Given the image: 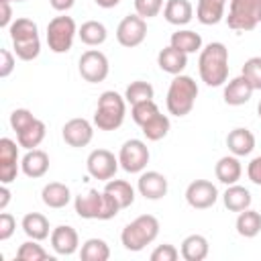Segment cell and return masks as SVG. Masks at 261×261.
<instances>
[{"label":"cell","mask_w":261,"mask_h":261,"mask_svg":"<svg viewBox=\"0 0 261 261\" xmlns=\"http://www.w3.org/2000/svg\"><path fill=\"white\" fill-rule=\"evenodd\" d=\"M198 71L206 86L218 88L228 80V49L220 41L208 43L198 57Z\"/></svg>","instance_id":"obj_1"},{"label":"cell","mask_w":261,"mask_h":261,"mask_svg":"<svg viewBox=\"0 0 261 261\" xmlns=\"http://www.w3.org/2000/svg\"><path fill=\"white\" fill-rule=\"evenodd\" d=\"M73 208L75 214L84 220H110L120 212L118 202L104 190H88L86 194L75 196Z\"/></svg>","instance_id":"obj_2"},{"label":"cell","mask_w":261,"mask_h":261,"mask_svg":"<svg viewBox=\"0 0 261 261\" xmlns=\"http://www.w3.org/2000/svg\"><path fill=\"white\" fill-rule=\"evenodd\" d=\"M8 35L14 47V55L22 61H33L41 53V39H39V27L31 18H16L8 27Z\"/></svg>","instance_id":"obj_3"},{"label":"cell","mask_w":261,"mask_h":261,"mask_svg":"<svg viewBox=\"0 0 261 261\" xmlns=\"http://www.w3.org/2000/svg\"><path fill=\"white\" fill-rule=\"evenodd\" d=\"M196 98H198V84L194 82V77L177 73V75H173V80L169 82V88H167V98H165L167 112L181 118L192 112Z\"/></svg>","instance_id":"obj_4"},{"label":"cell","mask_w":261,"mask_h":261,"mask_svg":"<svg viewBox=\"0 0 261 261\" xmlns=\"http://www.w3.org/2000/svg\"><path fill=\"white\" fill-rule=\"evenodd\" d=\"M159 234V220L153 214H141L128 222L120 232V243L126 251L139 253L151 245Z\"/></svg>","instance_id":"obj_5"},{"label":"cell","mask_w":261,"mask_h":261,"mask_svg":"<svg viewBox=\"0 0 261 261\" xmlns=\"http://www.w3.org/2000/svg\"><path fill=\"white\" fill-rule=\"evenodd\" d=\"M126 100L114 90H106L98 98V106L94 112V124L100 130H116L124 122Z\"/></svg>","instance_id":"obj_6"},{"label":"cell","mask_w":261,"mask_h":261,"mask_svg":"<svg viewBox=\"0 0 261 261\" xmlns=\"http://www.w3.org/2000/svg\"><path fill=\"white\" fill-rule=\"evenodd\" d=\"M261 22V0H230L226 24L232 31H253Z\"/></svg>","instance_id":"obj_7"},{"label":"cell","mask_w":261,"mask_h":261,"mask_svg":"<svg viewBox=\"0 0 261 261\" xmlns=\"http://www.w3.org/2000/svg\"><path fill=\"white\" fill-rule=\"evenodd\" d=\"M75 35H77V27L71 16L59 14L55 18H51L47 24V45L53 53H59V55L67 53L73 45Z\"/></svg>","instance_id":"obj_8"},{"label":"cell","mask_w":261,"mask_h":261,"mask_svg":"<svg viewBox=\"0 0 261 261\" xmlns=\"http://www.w3.org/2000/svg\"><path fill=\"white\" fill-rule=\"evenodd\" d=\"M149 147L141 139H128L118 151V163L126 173H141L149 163Z\"/></svg>","instance_id":"obj_9"},{"label":"cell","mask_w":261,"mask_h":261,"mask_svg":"<svg viewBox=\"0 0 261 261\" xmlns=\"http://www.w3.org/2000/svg\"><path fill=\"white\" fill-rule=\"evenodd\" d=\"M77 69H80V75L90 82V84H100L108 77V71H110V63H108V57L98 51V49H88L82 53L80 61H77Z\"/></svg>","instance_id":"obj_10"},{"label":"cell","mask_w":261,"mask_h":261,"mask_svg":"<svg viewBox=\"0 0 261 261\" xmlns=\"http://www.w3.org/2000/svg\"><path fill=\"white\" fill-rule=\"evenodd\" d=\"M145 37H147V20L137 12L124 16L116 27V41L126 49L139 47L145 41Z\"/></svg>","instance_id":"obj_11"},{"label":"cell","mask_w":261,"mask_h":261,"mask_svg":"<svg viewBox=\"0 0 261 261\" xmlns=\"http://www.w3.org/2000/svg\"><path fill=\"white\" fill-rule=\"evenodd\" d=\"M118 167H120L118 157H114V153L108 151V149H94V151L88 155V159H86V169H88V173H90L94 179H100V181L112 179Z\"/></svg>","instance_id":"obj_12"},{"label":"cell","mask_w":261,"mask_h":261,"mask_svg":"<svg viewBox=\"0 0 261 261\" xmlns=\"http://www.w3.org/2000/svg\"><path fill=\"white\" fill-rule=\"evenodd\" d=\"M18 141H12L8 137L0 139V181L2 184H12L20 171L18 163Z\"/></svg>","instance_id":"obj_13"},{"label":"cell","mask_w":261,"mask_h":261,"mask_svg":"<svg viewBox=\"0 0 261 261\" xmlns=\"http://www.w3.org/2000/svg\"><path fill=\"white\" fill-rule=\"evenodd\" d=\"M216 200H218V190L208 179H194L186 188V202L196 210L212 208L216 204Z\"/></svg>","instance_id":"obj_14"},{"label":"cell","mask_w":261,"mask_h":261,"mask_svg":"<svg viewBox=\"0 0 261 261\" xmlns=\"http://www.w3.org/2000/svg\"><path fill=\"white\" fill-rule=\"evenodd\" d=\"M61 137H63V141H65L69 147L80 149V147L90 145V141H92V137H94V126H92V122L86 120V118H71V120H67V122L63 124Z\"/></svg>","instance_id":"obj_15"},{"label":"cell","mask_w":261,"mask_h":261,"mask_svg":"<svg viewBox=\"0 0 261 261\" xmlns=\"http://www.w3.org/2000/svg\"><path fill=\"white\" fill-rule=\"evenodd\" d=\"M167 177L159 171H141L137 190L145 200H161L167 194Z\"/></svg>","instance_id":"obj_16"},{"label":"cell","mask_w":261,"mask_h":261,"mask_svg":"<svg viewBox=\"0 0 261 261\" xmlns=\"http://www.w3.org/2000/svg\"><path fill=\"white\" fill-rule=\"evenodd\" d=\"M51 239V247L57 255H73L77 249H80V237H77V230L69 224H59L51 230L49 234Z\"/></svg>","instance_id":"obj_17"},{"label":"cell","mask_w":261,"mask_h":261,"mask_svg":"<svg viewBox=\"0 0 261 261\" xmlns=\"http://www.w3.org/2000/svg\"><path fill=\"white\" fill-rule=\"evenodd\" d=\"M253 92H255V90H253L251 82L241 73V75L232 77V80L224 86L222 98H224V102H226L228 106H241V104H245V102L251 100Z\"/></svg>","instance_id":"obj_18"},{"label":"cell","mask_w":261,"mask_h":261,"mask_svg":"<svg viewBox=\"0 0 261 261\" xmlns=\"http://www.w3.org/2000/svg\"><path fill=\"white\" fill-rule=\"evenodd\" d=\"M20 171L31 179L43 177L49 171V155L43 149H29L20 159Z\"/></svg>","instance_id":"obj_19"},{"label":"cell","mask_w":261,"mask_h":261,"mask_svg":"<svg viewBox=\"0 0 261 261\" xmlns=\"http://www.w3.org/2000/svg\"><path fill=\"white\" fill-rule=\"evenodd\" d=\"M226 147L232 155L237 157H245V155H251L253 149H255V135L249 130V128H232L228 135H226Z\"/></svg>","instance_id":"obj_20"},{"label":"cell","mask_w":261,"mask_h":261,"mask_svg":"<svg viewBox=\"0 0 261 261\" xmlns=\"http://www.w3.org/2000/svg\"><path fill=\"white\" fill-rule=\"evenodd\" d=\"M157 65H159L161 71L171 73V75H177V73H181V71L186 69V65H188V55L181 53L179 49L167 45V47H163V49L159 51V55H157Z\"/></svg>","instance_id":"obj_21"},{"label":"cell","mask_w":261,"mask_h":261,"mask_svg":"<svg viewBox=\"0 0 261 261\" xmlns=\"http://www.w3.org/2000/svg\"><path fill=\"white\" fill-rule=\"evenodd\" d=\"M214 173H216V179H218L220 184L232 186V184H237V181L241 179V175H243V165H241L239 157L230 153V155H224V157L218 159V163H216V167H214Z\"/></svg>","instance_id":"obj_22"},{"label":"cell","mask_w":261,"mask_h":261,"mask_svg":"<svg viewBox=\"0 0 261 261\" xmlns=\"http://www.w3.org/2000/svg\"><path fill=\"white\" fill-rule=\"evenodd\" d=\"M194 16V6L190 0H167L163 6V18L169 24L184 27L192 20Z\"/></svg>","instance_id":"obj_23"},{"label":"cell","mask_w":261,"mask_h":261,"mask_svg":"<svg viewBox=\"0 0 261 261\" xmlns=\"http://www.w3.org/2000/svg\"><path fill=\"white\" fill-rule=\"evenodd\" d=\"M41 200L45 206L53 208V210H59V208H65L71 200V192L65 184L61 181H49L43 190H41Z\"/></svg>","instance_id":"obj_24"},{"label":"cell","mask_w":261,"mask_h":261,"mask_svg":"<svg viewBox=\"0 0 261 261\" xmlns=\"http://www.w3.org/2000/svg\"><path fill=\"white\" fill-rule=\"evenodd\" d=\"M181 257L186 261H204L210 253V245L208 239L204 234H188L181 241V249H179Z\"/></svg>","instance_id":"obj_25"},{"label":"cell","mask_w":261,"mask_h":261,"mask_svg":"<svg viewBox=\"0 0 261 261\" xmlns=\"http://www.w3.org/2000/svg\"><path fill=\"white\" fill-rule=\"evenodd\" d=\"M228 0H198L196 18L202 24H218L224 18V8Z\"/></svg>","instance_id":"obj_26"},{"label":"cell","mask_w":261,"mask_h":261,"mask_svg":"<svg viewBox=\"0 0 261 261\" xmlns=\"http://www.w3.org/2000/svg\"><path fill=\"white\" fill-rule=\"evenodd\" d=\"M222 202H224V208H228L230 212H243L251 208L253 196L247 188L232 184V186H226V192L222 194Z\"/></svg>","instance_id":"obj_27"},{"label":"cell","mask_w":261,"mask_h":261,"mask_svg":"<svg viewBox=\"0 0 261 261\" xmlns=\"http://www.w3.org/2000/svg\"><path fill=\"white\" fill-rule=\"evenodd\" d=\"M20 226H22V232L29 239L45 241L49 237V220L41 212H29V214H24L22 220H20Z\"/></svg>","instance_id":"obj_28"},{"label":"cell","mask_w":261,"mask_h":261,"mask_svg":"<svg viewBox=\"0 0 261 261\" xmlns=\"http://www.w3.org/2000/svg\"><path fill=\"white\" fill-rule=\"evenodd\" d=\"M45 135H47L45 122H43L41 118H35L27 128H22L20 133H16V141H18V145H20L22 149L29 151V149H37V147L43 143Z\"/></svg>","instance_id":"obj_29"},{"label":"cell","mask_w":261,"mask_h":261,"mask_svg":"<svg viewBox=\"0 0 261 261\" xmlns=\"http://www.w3.org/2000/svg\"><path fill=\"white\" fill-rule=\"evenodd\" d=\"M169 45L175 47V49H179L181 53L190 55V53L202 51V37H200L196 31L179 29V31H175V33L169 37Z\"/></svg>","instance_id":"obj_30"},{"label":"cell","mask_w":261,"mask_h":261,"mask_svg":"<svg viewBox=\"0 0 261 261\" xmlns=\"http://www.w3.org/2000/svg\"><path fill=\"white\" fill-rule=\"evenodd\" d=\"M77 37H80V41H82L84 45H88V47H98V45H102V43L106 41L108 31H106L104 22H100V20H86V22H82V27L77 29Z\"/></svg>","instance_id":"obj_31"},{"label":"cell","mask_w":261,"mask_h":261,"mask_svg":"<svg viewBox=\"0 0 261 261\" xmlns=\"http://www.w3.org/2000/svg\"><path fill=\"white\" fill-rule=\"evenodd\" d=\"M104 192H108L120 206V210L130 208L135 202V188L126 179H108L104 186Z\"/></svg>","instance_id":"obj_32"},{"label":"cell","mask_w":261,"mask_h":261,"mask_svg":"<svg viewBox=\"0 0 261 261\" xmlns=\"http://www.w3.org/2000/svg\"><path fill=\"white\" fill-rule=\"evenodd\" d=\"M234 228L245 239L257 237L261 232V214L257 210H253V208H247V210L239 212L237 222H234Z\"/></svg>","instance_id":"obj_33"},{"label":"cell","mask_w":261,"mask_h":261,"mask_svg":"<svg viewBox=\"0 0 261 261\" xmlns=\"http://www.w3.org/2000/svg\"><path fill=\"white\" fill-rule=\"evenodd\" d=\"M80 259L82 261H108L110 259V247L104 239H88L82 249H80Z\"/></svg>","instance_id":"obj_34"},{"label":"cell","mask_w":261,"mask_h":261,"mask_svg":"<svg viewBox=\"0 0 261 261\" xmlns=\"http://www.w3.org/2000/svg\"><path fill=\"white\" fill-rule=\"evenodd\" d=\"M169 128H171L169 116H167V114H161V112L155 114L151 120H147V122L141 126V130H143V135L147 137V141H161L163 137H167Z\"/></svg>","instance_id":"obj_35"},{"label":"cell","mask_w":261,"mask_h":261,"mask_svg":"<svg viewBox=\"0 0 261 261\" xmlns=\"http://www.w3.org/2000/svg\"><path fill=\"white\" fill-rule=\"evenodd\" d=\"M155 98V90L149 82H143V80H135L126 86L124 90V100L133 106V104H139V102H147V100H153Z\"/></svg>","instance_id":"obj_36"},{"label":"cell","mask_w":261,"mask_h":261,"mask_svg":"<svg viewBox=\"0 0 261 261\" xmlns=\"http://www.w3.org/2000/svg\"><path fill=\"white\" fill-rule=\"evenodd\" d=\"M41 241H35V239H29L24 241L18 251H16V259L18 261H53V257L43 249V245H39Z\"/></svg>","instance_id":"obj_37"},{"label":"cell","mask_w":261,"mask_h":261,"mask_svg":"<svg viewBox=\"0 0 261 261\" xmlns=\"http://www.w3.org/2000/svg\"><path fill=\"white\" fill-rule=\"evenodd\" d=\"M161 110H159V106L155 104V100H147V102H139V104H133L130 106V116H133V120L139 124V126H143L147 120H151L155 114H159Z\"/></svg>","instance_id":"obj_38"},{"label":"cell","mask_w":261,"mask_h":261,"mask_svg":"<svg viewBox=\"0 0 261 261\" xmlns=\"http://www.w3.org/2000/svg\"><path fill=\"white\" fill-rule=\"evenodd\" d=\"M241 73L251 82L253 90H261V57H249Z\"/></svg>","instance_id":"obj_39"},{"label":"cell","mask_w":261,"mask_h":261,"mask_svg":"<svg viewBox=\"0 0 261 261\" xmlns=\"http://www.w3.org/2000/svg\"><path fill=\"white\" fill-rule=\"evenodd\" d=\"M161 8H163V0H135V12L145 20L157 16Z\"/></svg>","instance_id":"obj_40"},{"label":"cell","mask_w":261,"mask_h":261,"mask_svg":"<svg viewBox=\"0 0 261 261\" xmlns=\"http://www.w3.org/2000/svg\"><path fill=\"white\" fill-rule=\"evenodd\" d=\"M35 118H37V116H33L31 110H27V108H16V110H12V114H10V126H12L14 133H20V130L27 128Z\"/></svg>","instance_id":"obj_41"},{"label":"cell","mask_w":261,"mask_h":261,"mask_svg":"<svg viewBox=\"0 0 261 261\" xmlns=\"http://www.w3.org/2000/svg\"><path fill=\"white\" fill-rule=\"evenodd\" d=\"M179 255H181V253H179L173 245L163 243V245H157V247L153 249V253H151V261H175Z\"/></svg>","instance_id":"obj_42"},{"label":"cell","mask_w":261,"mask_h":261,"mask_svg":"<svg viewBox=\"0 0 261 261\" xmlns=\"http://www.w3.org/2000/svg\"><path fill=\"white\" fill-rule=\"evenodd\" d=\"M16 228V220L10 212H2L0 214V241H8L14 234Z\"/></svg>","instance_id":"obj_43"},{"label":"cell","mask_w":261,"mask_h":261,"mask_svg":"<svg viewBox=\"0 0 261 261\" xmlns=\"http://www.w3.org/2000/svg\"><path fill=\"white\" fill-rule=\"evenodd\" d=\"M0 57H2V63H0V77H8L14 69V53L8 51V49H0Z\"/></svg>","instance_id":"obj_44"},{"label":"cell","mask_w":261,"mask_h":261,"mask_svg":"<svg viewBox=\"0 0 261 261\" xmlns=\"http://www.w3.org/2000/svg\"><path fill=\"white\" fill-rule=\"evenodd\" d=\"M247 175L255 186H261V155L251 159V163L247 165Z\"/></svg>","instance_id":"obj_45"},{"label":"cell","mask_w":261,"mask_h":261,"mask_svg":"<svg viewBox=\"0 0 261 261\" xmlns=\"http://www.w3.org/2000/svg\"><path fill=\"white\" fill-rule=\"evenodd\" d=\"M12 24V8L8 0H0V27L8 29Z\"/></svg>","instance_id":"obj_46"},{"label":"cell","mask_w":261,"mask_h":261,"mask_svg":"<svg viewBox=\"0 0 261 261\" xmlns=\"http://www.w3.org/2000/svg\"><path fill=\"white\" fill-rule=\"evenodd\" d=\"M49 4H51V8L57 10V12H67V10L75 4V0H49Z\"/></svg>","instance_id":"obj_47"},{"label":"cell","mask_w":261,"mask_h":261,"mask_svg":"<svg viewBox=\"0 0 261 261\" xmlns=\"http://www.w3.org/2000/svg\"><path fill=\"white\" fill-rule=\"evenodd\" d=\"M10 190H8V184H2L0 186V210H6L8 202H10Z\"/></svg>","instance_id":"obj_48"},{"label":"cell","mask_w":261,"mask_h":261,"mask_svg":"<svg viewBox=\"0 0 261 261\" xmlns=\"http://www.w3.org/2000/svg\"><path fill=\"white\" fill-rule=\"evenodd\" d=\"M100 8H114V6H118L120 4V0H94Z\"/></svg>","instance_id":"obj_49"},{"label":"cell","mask_w":261,"mask_h":261,"mask_svg":"<svg viewBox=\"0 0 261 261\" xmlns=\"http://www.w3.org/2000/svg\"><path fill=\"white\" fill-rule=\"evenodd\" d=\"M257 114H259V118H261V100H259V104H257Z\"/></svg>","instance_id":"obj_50"},{"label":"cell","mask_w":261,"mask_h":261,"mask_svg":"<svg viewBox=\"0 0 261 261\" xmlns=\"http://www.w3.org/2000/svg\"><path fill=\"white\" fill-rule=\"evenodd\" d=\"M8 2H24V0H8Z\"/></svg>","instance_id":"obj_51"}]
</instances>
